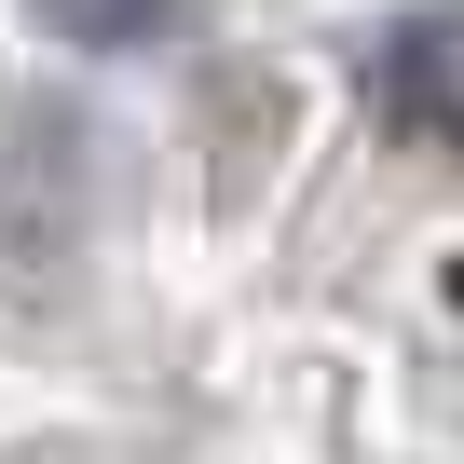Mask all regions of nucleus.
Returning a JSON list of instances; mask_svg holds the SVG:
<instances>
[{
	"mask_svg": "<svg viewBox=\"0 0 464 464\" xmlns=\"http://www.w3.org/2000/svg\"><path fill=\"white\" fill-rule=\"evenodd\" d=\"M42 28L69 55H164L178 42V0H42Z\"/></svg>",
	"mask_w": 464,
	"mask_h": 464,
	"instance_id": "obj_2",
	"label": "nucleus"
},
{
	"mask_svg": "<svg viewBox=\"0 0 464 464\" xmlns=\"http://www.w3.org/2000/svg\"><path fill=\"white\" fill-rule=\"evenodd\" d=\"M355 96L396 150L423 164H464V0H410L355 42Z\"/></svg>",
	"mask_w": 464,
	"mask_h": 464,
	"instance_id": "obj_1",
	"label": "nucleus"
}]
</instances>
